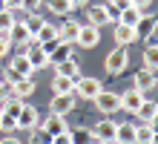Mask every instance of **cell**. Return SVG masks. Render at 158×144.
<instances>
[{
    "instance_id": "obj_1",
    "label": "cell",
    "mask_w": 158,
    "mask_h": 144,
    "mask_svg": "<svg viewBox=\"0 0 158 144\" xmlns=\"http://www.w3.org/2000/svg\"><path fill=\"white\" fill-rule=\"evenodd\" d=\"M127 63H129V52H127V46H115V49L104 58V69H106L109 75H121V72L127 69Z\"/></svg>"
},
{
    "instance_id": "obj_2",
    "label": "cell",
    "mask_w": 158,
    "mask_h": 144,
    "mask_svg": "<svg viewBox=\"0 0 158 144\" xmlns=\"http://www.w3.org/2000/svg\"><path fill=\"white\" fill-rule=\"evenodd\" d=\"M101 89H104V84H101L98 78H92V75H81V78L75 81V98H86V101H92Z\"/></svg>"
},
{
    "instance_id": "obj_3",
    "label": "cell",
    "mask_w": 158,
    "mask_h": 144,
    "mask_svg": "<svg viewBox=\"0 0 158 144\" xmlns=\"http://www.w3.org/2000/svg\"><path fill=\"white\" fill-rule=\"evenodd\" d=\"M92 104L98 107V112H104V115H112L121 110V98H118V92H109V89H101L95 98H92Z\"/></svg>"
},
{
    "instance_id": "obj_4",
    "label": "cell",
    "mask_w": 158,
    "mask_h": 144,
    "mask_svg": "<svg viewBox=\"0 0 158 144\" xmlns=\"http://www.w3.org/2000/svg\"><path fill=\"white\" fill-rule=\"evenodd\" d=\"M40 124V112L32 104H23V110L17 112V130H38Z\"/></svg>"
},
{
    "instance_id": "obj_5",
    "label": "cell",
    "mask_w": 158,
    "mask_h": 144,
    "mask_svg": "<svg viewBox=\"0 0 158 144\" xmlns=\"http://www.w3.org/2000/svg\"><path fill=\"white\" fill-rule=\"evenodd\" d=\"M23 55H26V61H29V66H32L35 72H38V69H43V66H49V55H46V52H43L35 41L23 49Z\"/></svg>"
},
{
    "instance_id": "obj_6",
    "label": "cell",
    "mask_w": 158,
    "mask_h": 144,
    "mask_svg": "<svg viewBox=\"0 0 158 144\" xmlns=\"http://www.w3.org/2000/svg\"><path fill=\"white\" fill-rule=\"evenodd\" d=\"M118 98H121V110H127V112H132V115H135L138 110H141V104L147 101V98H144V92L132 89V86H129L127 92H121Z\"/></svg>"
},
{
    "instance_id": "obj_7",
    "label": "cell",
    "mask_w": 158,
    "mask_h": 144,
    "mask_svg": "<svg viewBox=\"0 0 158 144\" xmlns=\"http://www.w3.org/2000/svg\"><path fill=\"white\" fill-rule=\"evenodd\" d=\"M155 84H158V78H155L152 69H138L135 78H132V89H138V92H150V89H155Z\"/></svg>"
},
{
    "instance_id": "obj_8",
    "label": "cell",
    "mask_w": 158,
    "mask_h": 144,
    "mask_svg": "<svg viewBox=\"0 0 158 144\" xmlns=\"http://www.w3.org/2000/svg\"><path fill=\"white\" fill-rule=\"evenodd\" d=\"M101 41V32H98V26H89V23H81V32H78V41L83 49H92V46H98Z\"/></svg>"
},
{
    "instance_id": "obj_9",
    "label": "cell",
    "mask_w": 158,
    "mask_h": 144,
    "mask_svg": "<svg viewBox=\"0 0 158 144\" xmlns=\"http://www.w3.org/2000/svg\"><path fill=\"white\" fill-rule=\"evenodd\" d=\"M115 130H118V124H115V121H98L95 127H92V136H95V141H106V144H112V141H115Z\"/></svg>"
},
{
    "instance_id": "obj_10",
    "label": "cell",
    "mask_w": 158,
    "mask_h": 144,
    "mask_svg": "<svg viewBox=\"0 0 158 144\" xmlns=\"http://www.w3.org/2000/svg\"><path fill=\"white\" fill-rule=\"evenodd\" d=\"M72 107H75V95H55L52 104H49L52 115H63V118L72 112Z\"/></svg>"
},
{
    "instance_id": "obj_11",
    "label": "cell",
    "mask_w": 158,
    "mask_h": 144,
    "mask_svg": "<svg viewBox=\"0 0 158 144\" xmlns=\"http://www.w3.org/2000/svg\"><path fill=\"white\" fill-rule=\"evenodd\" d=\"M112 37H115V43H118V46H129V43H135V41H138V32H135L132 26L115 23V29H112Z\"/></svg>"
},
{
    "instance_id": "obj_12",
    "label": "cell",
    "mask_w": 158,
    "mask_h": 144,
    "mask_svg": "<svg viewBox=\"0 0 158 144\" xmlns=\"http://www.w3.org/2000/svg\"><path fill=\"white\" fill-rule=\"evenodd\" d=\"M9 43H17V46H29L32 43V35L23 26V20H15V26L9 29Z\"/></svg>"
},
{
    "instance_id": "obj_13",
    "label": "cell",
    "mask_w": 158,
    "mask_h": 144,
    "mask_svg": "<svg viewBox=\"0 0 158 144\" xmlns=\"http://www.w3.org/2000/svg\"><path fill=\"white\" fill-rule=\"evenodd\" d=\"M78 32H81V23L78 20H69V17L58 26V37H60L63 43H75L78 41Z\"/></svg>"
},
{
    "instance_id": "obj_14",
    "label": "cell",
    "mask_w": 158,
    "mask_h": 144,
    "mask_svg": "<svg viewBox=\"0 0 158 144\" xmlns=\"http://www.w3.org/2000/svg\"><path fill=\"white\" fill-rule=\"evenodd\" d=\"M115 144H138L135 141V124L132 121H121L115 130Z\"/></svg>"
},
{
    "instance_id": "obj_15",
    "label": "cell",
    "mask_w": 158,
    "mask_h": 144,
    "mask_svg": "<svg viewBox=\"0 0 158 144\" xmlns=\"http://www.w3.org/2000/svg\"><path fill=\"white\" fill-rule=\"evenodd\" d=\"M55 72H58V75H63V78H72V81H78V78H81V66H78V61H75V58L55 63Z\"/></svg>"
},
{
    "instance_id": "obj_16",
    "label": "cell",
    "mask_w": 158,
    "mask_h": 144,
    "mask_svg": "<svg viewBox=\"0 0 158 144\" xmlns=\"http://www.w3.org/2000/svg\"><path fill=\"white\" fill-rule=\"evenodd\" d=\"M35 89H38V84H35L32 78H23V81H17V84H12V95L15 98H32L35 95Z\"/></svg>"
},
{
    "instance_id": "obj_17",
    "label": "cell",
    "mask_w": 158,
    "mask_h": 144,
    "mask_svg": "<svg viewBox=\"0 0 158 144\" xmlns=\"http://www.w3.org/2000/svg\"><path fill=\"white\" fill-rule=\"evenodd\" d=\"M144 17V12L141 9H135V6H124L121 9V15H118V23H124V26H138V20Z\"/></svg>"
},
{
    "instance_id": "obj_18",
    "label": "cell",
    "mask_w": 158,
    "mask_h": 144,
    "mask_svg": "<svg viewBox=\"0 0 158 144\" xmlns=\"http://www.w3.org/2000/svg\"><path fill=\"white\" fill-rule=\"evenodd\" d=\"M52 92L55 95H75V81L63 78V75H55L52 78Z\"/></svg>"
},
{
    "instance_id": "obj_19",
    "label": "cell",
    "mask_w": 158,
    "mask_h": 144,
    "mask_svg": "<svg viewBox=\"0 0 158 144\" xmlns=\"http://www.w3.org/2000/svg\"><path fill=\"white\" fill-rule=\"evenodd\" d=\"M43 130L55 138V136H60V133H66L69 127H66V121H63V115H49V118L43 121Z\"/></svg>"
},
{
    "instance_id": "obj_20",
    "label": "cell",
    "mask_w": 158,
    "mask_h": 144,
    "mask_svg": "<svg viewBox=\"0 0 158 144\" xmlns=\"http://www.w3.org/2000/svg\"><path fill=\"white\" fill-rule=\"evenodd\" d=\"M86 23L89 26H106V12H104V6H86Z\"/></svg>"
},
{
    "instance_id": "obj_21",
    "label": "cell",
    "mask_w": 158,
    "mask_h": 144,
    "mask_svg": "<svg viewBox=\"0 0 158 144\" xmlns=\"http://www.w3.org/2000/svg\"><path fill=\"white\" fill-rule=\"evenodd\" d=\"M69 58H72V43H63V41H60V43L49 52V63L55 66V63H60V61H69Z\"/></svg>"
},
{
    "instance_id": "obj_22",
    "label": "cell",
    "mask_w": 158,
    "mask_h": 144,
    "mask_svg": "<svg viewBox=\"0 0 158 144\" xmlns=\"http://www.w3.org/2000/svg\"><path fill=\"white\" fill-rule=\"evenodd\" d=\"M104 6V12H106V20L109 23H118V15H121V9L129 6L127 0H106V3H101Z\"/></svg>"
},
{
    "instance_id": "obj_23",
    "label": "cell",
    "mask_w": 158,
    "mask_h": 144,
    "mask_svg": "<svg viewBox=\"0 0 158 144\" xmlns=\"http://www.w3.org/2000/svg\"><path fill=\"white\" fill-rule=\"evenodd\" d=\"M155 115H158V104L155 101H144L141 110L135 112V118H138V124H147V121H152Z\"/></svg>"
},
{
    "instance_id": "obj_24",
    "label": "cell",
    "mask_w": 158,
    "mask_h": 144,
    "mask_svg": "<svg viewBox=\"0 0 158 144\" xmlns=\"http://www.w3.org/2000/svg\"><path fill=\"white\" fill-rule=\"evenodd\" d=\"M55 37H58V26H52V23H43V26L38 29V35L32 37V41L38 43V46H43L46 41H55Z\"/></svg>"
},
{
    "instance_id": "obj_25",
    "label": "cell",
    "mask_w": 158,
    "mask_h": 144,
    "mask_svg": "<svg viewBox=\"0 0 158 144\" xmlns=\"http://www.w3.org/2000/svg\"><path fill=\"white\" fill-rule=\"evenodd\" d=\"M155 17H150V15H147L144 12V17H141V20H138V26H135V32H138V41H141V37H150L152 35V29H155Z\"/></svg>"
},
{
    "instance_id": "obj_26",
    "label": "cell",
    "mask_w": 158,
    "mask_h": 144,
    "mask_svg": "<svg viewBox=\"0 0 158 144\" xmlns=\"http://www.w3.org/2000/svg\"><path fill=\"white\" fill-rule=\"evenodd\" d=\"M43 6L49 9L52 15H60V17H66L72 12V6H69V0H43Z\"/></svg>"
},
{
    "instance_id": "obj_27",
    "label": "cell",
    "mask_w": 158,
    "mask_h": 144,
    "mask_svg": "<svg viewBox=\"0 0 158 144\" xmlns=\"http://www.w3.org/2000/svg\"><path fill=\"white\" fill-rule=\"evenodd\" d=\"M69 138H72V144H92V141H95V136H92V130H86V127L69 130Z\"/></svg>"
},
{
    "instance_id": "obj_28",
    "label": "cell",
    "mask_w": 158,
    "mask_h": 144,
    "mask_svg": "<svg viewBox=\"0 0 158 144\" xmlns=\"http://www.w3.org/2000/svg\"><path fill=\"white\" fill-rule=\"evenodd\" d=\"M15 12H9V9H0V37H9V29L15 26Z\"/></svg>"
},
{
    "instance_id": "obj_29",
    "label": "cell",
    "mask_w": 158,
    "mask_h": 144,
    "mask_svg": "<svg viewBox=\"0 0 158 144\" xmlns=\"http://www.w3.org/2000/svg\"><path fill=\"white\" fill-rule=\"evenodd\" d=\"M144 69H158V46L155 43H150V46H147V49H144Z\"/></svg>"
},
{
    "instance_id": "obj_30",
    "label": "cell",
    "mask_w": 158,
    "mask_h": 144,
    "mask_svg": "<svg viewBox=\"0 0 158 144\" xmlns=\"http://www.w3.org/2000/svg\"><path fill=\"white\" fill-rule=\"evenodd\" d=\"M43 23H46V20H43L40 15H26V12H23V26L29 29V35H32V37L38 35V29H40Z\"/></svg>"
},
{
    "instance_id": "obj_31",
    "label": "cell",
    "mask_w": 158,
    "mask_h": 144,
    "mask_svg": "<svg viewBox=\"0 0 158 144\" xmlns=\"http://www.w3.org/2000/svg\"><path fill=\"white\" fill-rule=\"evenodd\" d=\"M0 130L3 133H15L17 130V118L9 115V112H0Z\"/></svg>"
},
{
    "instance_id": "obj_32",
    "label": "cell",
    "mask_w": 158,
    "mask_h": 144,
    "mask_svg": "<svg viewBox=\"0 0 158 144\" xmlns=\"http://www.w3.org/2000/svg\"><path fill=\"white\" fill-rule=\"evenodd\" d=\"M29 144H52V136L43 127H38V130H32V141Z\"/></svg>"
},
{
    "instance_id": "obj_33",
    "label": "cell",
    "mask_w": 158,
    "mask_h": 144,
    "mask_svg": "<svg viewBox=\"0 0 158 144\" xmlns=\"http://www.w3.org/2000/svg\"><path fill=\"white\" fill-rule=\"evenodd\" d=\"M40 6H43V0H23V6H20V9H23L26 15H38V12H40Z\"/></svg>"
},
{
    "instance_id": "obj_34",
    "label": "cell",
    "mask_w": 158,
    "mask_h": 144,
    "mask_svg": "<svg viewBox=\"0 0 158 144\" xmlns=\"http://www.w3.org/2000/svg\"><path fill=\"white\" fill-rule=\"evenodd\" d=\"M129 6H135V9H141V12H150V6H152V0H127Z\"/></svg>"
},
{
    "instance_id": "obj_35",
    "label": "cell",
    "mask_w": 158,
    "mask_h": 144,
    "mask_svg": "<svg viewBox=\"0 0 158 144\" xmlns=\"http://www.w3.org/2000/svg\"><path fill=\"white\" fill-rule=\"evenodd\" d=\"M20 6H23V0H3V9H9V12H15Z\"/></svg>"
},
{
    "instance_id": "obj_36",
    "label": "cell",
    "mask_w": 158,
    "mask_h": 144,
    "mask_svg": "<svg viewBox=\"0 0 158 144\" xmlns=\"http://www.w3.org/2000/svg\"><path fill=\"white\" fill-rule=\"evenodd\" d=\"M52 141H55V144H72V138H69V130H66V133H60V136H55Z\"/></svg>"
},
{
    "instance_id": "obj_37",
    "label": "cell",
    "mask_w": 158,
    "mask_h": 144,
    "mask_svg": "<svg viewBox=\"0 0 158 144\" xmlns=\"http://www.w3.org/2000/svg\"><path fill=\"white\" fill-rule=\"evenodd\" d=\"M9 46H12V43H9V37H0V58L9 55Z\"/></svg>"
},
{
    "instance_id": "obj_38",
    "label": "cell",
    "mask_w": 158,
    "mask_h": 144,
    "mask_svg": "<svg viewBox=\"0 0 158 144\" xmlns=\"http://www.w3.org/2000/svg\"><path fill=\"white\" fill-rule=\"evenodd\" d=\"M0 144H23V141H20V138H17V136H15V133H9V136H6V138H0Z\"/></svg>"
},
{
    "instance_id": "obj_39",
    "label": "cell",
    "mask_w": 158,
    "mask_h": 144,
    "mask_svg": "<svg viewBox=\"0 0 158 144\" xmlns=\"http://www.w3.org/2000/svg\"><path fill=\"white\" fill-rule=\"evenodd\" d=\"M150 43H155V46H158V23H155V29H152V35H150Z\"/></svg>"
},
{
    "instance_id": "obj_40",
    "label": "cell",
    "mask_w": 158,
    "mask_h": 144,
    "mask_svg": "<svg viewBox=\"0 0 158 144\" xmlns=\"http://www.w3.org/2000/svg\"><path fill=\"white\" fill-rule=\"evenodd\" d=\"M86 3H89V0H69V6H72V9H78V6H86Z\"/></svg>"
},
{
    "instance_id": "obj_41",
    "label": "cell",
    "mask_w": 158,
    "mask_h": 144,
    "mask_svg": "<svg viewBox=\"0 0 158 144\" xmlns=\"http://www.w3.org/2000/svg\"><path fill=\"white\" fill-rule=\"evenodd\" d=\"M147 124H150V127H152V133H158V115H155L152 121H147Z\"/></svg>"
},
{
    "instance_id": "obj_42",
    "label": "cell",
    "mask_w": 158,
    "mask_h": 144,
    "mask_svg": "<svg viewBox=\"0 0 158 144\" xmlns=\"http://www.w3.org/2000/svg\"><path fill=\"white\" fill-rule=\"evenodd\" d=\"M150 144H158V133H152V141Z\"/></svg>"
},
{
    "instance_id": "obj_43",
    "label": "cell",
    "mask_w": 158,
    "mask_h": 144,
    "mask_svg": "<svg viewBox=\"0 0 158 144\" xmlns=\"http://www.w3.org/2000/svg\"><path fill=\"white\" fill-rule=\"evenodd\" d=\"M92 144H106V141H92Z\"/></svg>"
},
{
    "instance_id": "obj_44",
    "label": "cell",
    "mask_w": 158,
    "mask_h": 144,
    "mask_svg": "<svg viewBox=\"0 0 158 144\" xmlns=\"http://www.w3.org/2000/svg\"><path fill=\"white\" fill-rule=\"evenodd\" d=\"M0 9H3V0H0Z\"/></svg>"
},
{
    "instance_id": "obj_45",
    "label": "cell",
    "mask_w": 158,
    "mask_h": 144,
    "mask_svg": "<svg viewBox=\"0 0 158 144\" xmlns=\"http://www.w3.org/2000/svg\"><path fill=\"white\" fill-rule=\"evenodd\" d=\"M52 144H55V141H52Z\"/></svg>"
},
{
    "instance_id": "obj_46",
    "label": "cell",
    "mask_w": 158,
    "mask_h": 144,
    "mask_svg": "<svg viewBox=\"0 0 158 144\" xmlns=\"http://www.w3.org/2000/svg\"><path fill=\"white\" fill-rule=\"evenodd\" d=\"M112 144H115V141H112Z\"/></svg>"
}]
</instances>
